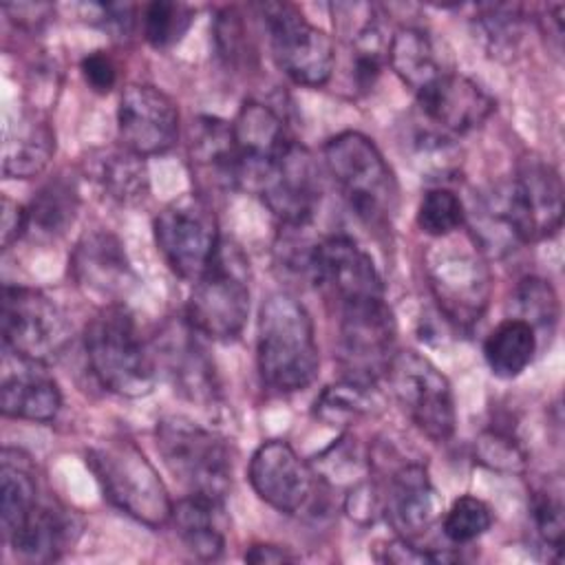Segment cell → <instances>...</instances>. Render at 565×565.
<instances>
[{
    "instance_id": "6da1fadb",
    "label": "cell",
    "mask_w": 565,
    "mask_h": 565,
    "mask_svg": "<svg viewBox=\"0 0 565 565\" xmlns=\"http://www.w3.org/2000/svg\"><path fill=\"white\" fill-rule=\"evenodd\" d=\"M256 360L260 380L271 391L296 393L316 380L320 358L313 322L296 296L276 291L263 300Z\"/></svg>"
},
{
    "instance_id": "7a4b0ae2",
    "label": "cell",
    "mask_w": 565,
    "mask_h": 565,
    "mask_svg": "<svg viewBox=\"0 0 565 565\" xmlns=\"http://www.w3.org/2000/svg\"><path fill=\"white\" fill-rule=\"evenodd\" d=\"M84 351L106 391L121 397H143L152 391L157 362L124 305L110 302L90 318L84 329Z\"/></svg>"
},
{
    "instance_id": "3957f363",
    "label": "cell",
    "mask_w": 565,
    "mask_h": 565,
    "mask_svg": "<svg viewBox=\"0 0 565 565\" xmlns=\"http://www.w3.org/2000/svg\"><path fill=\"white\" fill-rule=\"evenodd\" d=\"M86 463L117 510L148 527H161L170 521L174 503L135 441L126 437L104 439L86 450Z\"/></svg>"
},
{
    "instance_id": "277c9868",
    "label": "cell",
    "mask_w": 565,
    "mask_h": 565,
    "mask_svg": "<svg viewBox=\"0 0 565 565\" xmlns=\"http://www.w3.org/2000/svg\"><path fill=\"white\" fill-rule=\"evenodd\" d=\"M327 172L351 212L369 225H386L397 212V179L380 148L358 130L331 137L322 150Z\"/></svg>"
},
{
    "instance_id": "5b68a950",
    "label": "cell",
    "mask_w": 565,
    "mask_h": 565,
    "mask_svg": "<svg viewBox=\"0 0 565 565\" xmlns=\"http://www.w3.org/2000/svg\"><path fill=\"white\" fill-rule=\"evenodd\" d=\"M249 318V263L238 245L221 241L207 269L194 280L185 320L210 340H234Z\"/></svg>"
},
{
    "instance_id": "8992f818",
    "label": "cell",
    "mask_w": 565,
    "mask_h": 565,
    "mask_svg": "<svg viewBox=\"0 0 565 565\" xmlns=\"http://www.w3.org/2000/svg\"><path fill=\"white\" fill-rule=\"evenodd\" d=\"M154 437L166 468L188 492L225 499L232 488V452L218 433L190 417L166 415Z\"/></svg>"
},
{
    "instance_id": "52a82bcc",
    "label": "cell",
    "mask_w": 565,
    "mask_h": 565,
    "mask_svg": "<svg viewBox=\"0 0 565 565\" xmlns=\"http://www.w3.org/2000/svg\"><path fill=\"white\" fill-rule=\"evenodd\" d=\"M397 353V324L384 298L340 307L338 364L342 377L373 386L386 377Z\"/></svg>"
},
{
    "instance_id": "ba28073f",
    "label": "cell",
    "mask_w": 565,
    "mask_h": 565,
    "mask_svg": "<svg viewBox=\"0 0 565 565\" xmlns=\"http://www.w3.org/2000/svg\"><path fill=\"white\" fill-rule=\"evenodd\" d=\"M2 344L15 358L49 364L71 342L66 313L40 289L4 285L0 300Z\"/></svg>"
},
{
    "instance_id": "9c48e42d",
    "label": "cell",
    "mask_w": 565,
    "mask_h": 565,
    "mask_svg": "<svg viewBox=\"0 0 565 565\" xmlns=\"http://www.w3.org/2000/svg\"><path fill=\"white\" fill-rule=\"evenodd\" d=\"M258 11L278 68L300 86H324L335 68L331 38L289 2H265L258 4Z\"/></svg>"
},
{
    "instance_id": "30bf717a",
    "label": "cell",
    "mask_w": 565,
    "mask_h": 565,
    "mask_svg": "<svg viewBox=\"0 0 565 565\" xmlns=\"http://www.w3.org/2000/svg\"><path fill=\"white\" fill-rule=\"evenodd\" d=\"M152 230L168 267L192 282L207 269L221 245L214 210L199 192L170 201L157 214Z\"/></svg>"
},
{
    "instance_id": "8fae6325",
    "label": "cell",
    "mask_w": 565,
    "mask_h": 565,
    "mask_svg": "<svg viewBox=\"0 0 565 565\" xmlns=\"http://www.w3.org/2000/svg\"><path fill=\"white\" fill-rule=\"evenodd\" d=\"M395 399L408 419L435 444L452 437L457 413L450 382L417 351H397L386 373Z\"/></svg>"
},
{
    "instance_id": "7c38bea8",
    "label": "cell",
    "mask_w": 565,
    "mask_h": 565,
    "mask_svg": "<svg viewBox=\"0 0 565 565\" xmlns=\"http://www.w3.org/2000/svg\"><path fill=\"white\" fill-rule=\"evenodd\" d=\"M492 199L519 243H536L561 230L563 183L550 163L525 159Z\"/></svg>"
},
{
    "instance_id": "4fadbf2b",
    "label": "cell",
    "mask_w": 565,
    "mask_h": 565,
    "mask_svg": "<svg viewBox=\"0 0 565 565\" xmlns=\"http://www.w3.org/2000/svg\"><path fill=\"white\" fill-rule=\"evenodd\" d=\"M430 291L441 316L459 331H470L483 316L492 276L481 254L441 252L428 260Z\"/></svg>"
},
{
    "instance_id": "5bb4252c",
    "label": "cell",
    "mask_w": 565,
    "mask_h": 565,
    "mask_svg": "<svg viewBox=\"0 0 565 565\" xmlns=\"http://www.w3.org/2000/svg\"><path fill=\"white\" fill-rule=\"evenodd\" d=\"M247 479L258 499L282 514L307 512L320 483L316 470L282 439L263 441L254 450Z\"/></svg>"
},
{
    "instance_id": "9a60e30c",
    "label": "cell",
    "mask_w": 565,
    "mask_h": 565,
    "mask_svg": "<svg viewBox=\"0 0 565 565\" xmlns=\"http://www.w3.org/2000/svg\"><path fill=\"white\" fill-rule=\"evenodd\" d=\"M280 225H309L320 203V174L311 152L291 141L252 188Z\"/></svg>"
},
{
    "instance_id": "2e32d148",
    "label": "cell",
    "mask_w": 565,
    "mask_h": 565,
    "mask_svg": "<svg viewBox=\"0 0 565 565\" xmlns=\"http://www.w3.org/2000/svg\"><path fill=\"white\" fill-rule=\"evenodd\" d=\"M309 280L338 302V309L351 302L384 298L382 276L371 254L344 234L318 241L311 258Z\"/></svg>"
},
{
    "instance_id": "e0dca14e",
    "label": "cell",
    "mask_w": 565,
    "mask_h": 565,
    "mask_svg": "<svg viewBox=\"0 0 565 565\" xmlns=\"http://www.w3.org/2000/svg\"><path fill=\"white\" fill-rule=\"evenodd\" d=\"M117 130L130 152L139 157L163 154L179 137V108L161 88L130 84L119 99Z\"/></svg>"
},
{
    "instance_id": "ac0fdd59",
    "label": "cell",
    "mask_w": 565,
    "mask_h": 565,
    "mask_svg": "<svg viewBox=\"0 0 565 565\" xmlns=\"http://www.w3.org/2000/svg\"><path fill=\"white\" fill-rule=\"evenodd\" d=\"M419 124L446 137L466 135L488 121L494 99L470 77L448 71L415 95Z\"/></svg>"
},
{
    "instance_id": "d6986e66",
    "label": "cell",
    "mask_w": 565,
    "mask_h": 565,
    "mask_svg": "<svg viewBox=\"0 0 565 565\" xmlns=\"http://www.w3.org/2000/svg\"><path fill=\"white\" fill-rule=\"evenodd\" d=\"M190 322H168L157 340V355L174 391L201 406H214L221 395L214 364Z\"/></svg>"
},
{
    "instance_id": "ffe728a7",
    "label": "cell",
    "mask_w": 565,
    "mask_h": 565,
    "mask_svg": "<svg viewBox=\"0 0 565 565\" xmlns=\"http://www.w3.org/2000/svg\"><path fill=\"white\" fill-rule=\"evenodd\" d=\"M232 130L241 159L238 188L245 190H252L269 163H274L287 146L296 141L289 135L285 119L271 106L256 99H247L241 106Z\"/></svg>"
},
{
    "instance_id": "44dd1931",
    "label": "cell",
    "mask_w": 565,
    "mask_h": 565,
    "mask_svg": "<svg viewBox=\"0 0 565 565\" xmlns=\"http://www.w3.org/2000/svg\"><path fill=\"white\" fill-rule=\"evenodd\" d=\"M382 494V514L388 519L397 536L408 541L419 539L439 516V497L428 477V470L408 461L395 468Z\"/></svg>"
},
{
    "instance_id": "7402d4cb",
    "label": "cell",
    "mask_w": 565,
    "mask_h": 565,
    "mask_svg": "<svg viewBox=\"0 0 565 565\" xmlns=\"http://www.w3.org/2000/svg\"><path fill=\"white\" fill-rule=\"evenodd\" d=\"M188 159L199 194L238 188L241 159L232 124L212 115L196 117L190 126Z\"/></svg>"
},
{
    "instance_id": "603a6c76",
    "label": "cell",
    "mask_w": 565,
    "mask_h": 565,
    "mask_svg": "<svg viewBox=\"0 0 565 565\" xmlns=\"http://www.w3.org/2000/svg\"><path fill=\"white\" fill-rule=\"evenodd\" d=\"M79 285L115 298L135 280L121 241L104 230L84 234L71 258Z\"/></svg>"
},
{
    "instance_id": "cb8c5ba5",
    "label": "cell",
    "mask_w": 565,
    "mask_h": 565,
    "mask_svg": "<svg viewBox=\"0 0 565 565\" xmlns=\"http://www.w3.org/2000/svg\"><path fill=\"white\" fill-rule=\"evenodd\" d=\"M75 536V516L68 510L40 499L4 541L26 561L51 563L73 545Z\"/></svg>"
},
{
    "instance_id": "d4e9b609",
    "label": "cell",
    "mask_w": 565,
    "mask_h": 565,
    "mask_svg": "<svg viewBox=\"0 0 565 565\" xmlns=\"http://www.w3.org/2000/svg\"><path fill=\"white\" fill-rule=\"evenodd\" d=\"M44 366L18 358V373L4 375L0 388V411L4 417L42 424L57 417L62 393Z\"/></svg>"
},
{
    "instance_id": "484cf974",
    "label": "cell",
    "mask_w": 565,
    "mask_h": 565,
    "mask_svg": "<svg viewBox=\"0 0 565 565\" xmlns=\"http://www.w3.org/2000/svg\"><path fill=\"white\" fill-rule=\"evenodd\" d=\"M170 521L177 527L183 545L203 561L221 558L225 550V530L227 519L223 510V499L192 494L179 499L172 505Z\"/></svg>"
},
{
    "instance_id": "4316f807",
    "label": "cell",
    "mask_w": 565,
    "mask_h": 565,
    "mask_svg": "<svg viewBox=\"0 0 565 565\" xmlns=\"http://www.w3.org/2000/svg\"><path fill=\"white\" fill-rule=\"evenodd\" d=\"M386 62L415 95L448 73L433 38L419 26H404L391 35Z\"/></svg>"
},
{
    "instance_id": "83f0119b",
    "label": "cell",
    "mask_w": 565,
    "mask_h": 565,
    "mask_svg": "<svg viewBox=\"0 0 565 565\" xmlns=\"http://www.w3.org/2000/svg\"><path fill=\"white\" fill-rule=\"evenodd\" d=\"M55 152L53 128L35 117H24L15 124L2 150V174L7 179H31L38 177Z\"/></svg>"
},
{
    "instance_id": "f1b7e54d",
    "label": "cell",
    "mask_w": 565,
    "mask_h": 565,
    "mask_svg": "<svg viewBox=\"0 0 565 565\" xmlns=\"http://www.w3.org/2000/svg\"><path fill=\"white\" fill-rule=\"evenodd\" d=\"M90 174L108 199L132 205L148 194V168L143 157L128 148L102 150L90 159Z\"/></svg>"
},
{
    "instance_id": "f546056e",
    "label": "cell",
    "mask_w": 565,
    "mask_h": 565,
    "mask_svg": "<svg viewBox=\"0 0 565 565\" xmlns=\"http://www.w3.org/2000/svg\"><path fill=\"white\" fill-rule=\"evenodd\" d=\"M536 347L539 335L534 329L519 318H508L488 333L483 358L497 377L512 380L532 364Z\"/></svg>"
},
{
    "instance_id": "4dcf8cb0",
    "label": "cell",
    "mask_w": 565,
    "mask_h": 565,
    "mask_svg": "<svg viewBox=\"0 0 565 565\" xmlns=\"http://www.w3.org/2000/svg\"><path fill=\"white\" fill-rule=\"evenodd\" d=\"M77 205L79 196L75 183L64 174L53 177L35 192L26 205L29 230L40 236H57L66 232V227L75 221Z\"/></svg>"
},
{
    "instance_id": "1f68e13d",
    "label": "cell",
    "mask_w": 565,
    "mask_h": 565,
    "mask_svg": "<svg viewBox=\"0 0 565 565\" xmlns=\"http://www.w3.org/2000/svg\"><path fill=\"white\" fill-rule=\"evenodd\" d=\"M40 501L38 483L26 466L11 459V450L2 452L0 468V525L2 536L7 539L20 521L35 508Z\"/></svg>"
},
{
    "instance_id": "d6a6232c",
    "label": "cell",
    "mask_w": 565,
    "mask_h": 565,
    "mask_svg": "<svg viewBox=\"0 0 565 565\" xmlns=\"http://www.w3.org/2000/svg\"><path fill=\"white\" fill-rule=\"evenodd\" d=\"M512 307L516 311L514 318L527 322L534 329V333H552L558 322L556 291L547 280L539 276H525L523 280H519L512 294Z\"/></svg>"
},
{
    "instance_id": "836d02e7",
    "label": "cell",
    "mask_w": 565,
    "mask_h": 565,
    "mask_svg": "<svg viewBox=\"0 0 565 565\" xmlns=\"http://www.w3.org/2000/svg\"><path fill=\"white\" fill-rule=\"evenodd\" d=\"M371 388L373 386H364V384L342 377V382L331 384L320 393V397L316 399L313 413H316V417H320L322 422L333 424V426L351 424L353 419H358L371 411V406H373Z\"/></svg>"
},
{
    "instance_id": "e575fe53",
    "label": "cell",
    "mask_w": 565,
    "mask_h": 565,
    "mask_svg": "<svg viewBox=\"0 0 565 565\" xmlns=\"http://www.w3.org/2000/svg\"><path fill=\"white\" fill-rule=\"evenodd\" d=\"M192 7L174 0H154L141 11V31L150 46L168 49L177 44L190 29Z\"/></svg>"
},
{
    "instance_id": "d590c367",
    "label": "cell",
    "mask_w": 565,
    "mask_h": 565,
    "mask_svg": "<svg viewBox=\"0 0 565 565\" xmlns=\"http://www.w3.org/2000/svg\"><path fill=\"white\" fill-rule=\"evenodd\" d=\"M523 24L521 4H486L477 15V29L492 55L512 53L523 40Z\"/></svg>"
},
{
    "instance_id": "8d00e7d4",
    "label": "cell",
    "mask_w": 565,
    "mask_h": 565,
    "mask_svg": "<svg viewBox=\"0 0 565 565\" xmlns=\"http://www.w3.org/2000/svg\"><path fill=\"white\" fill-rule=\"evenodd\" d=\"M466 223V207L461 199L444 185L426 190L417 207V225L424 234L446 238Z\"/></svg>"
},
{
    "instance_id": "74e56055",
    "label": "cell",
    "mask_w": 565,
    "mask_h": 565,
    "mask_svg": "<svg viewBox=\"0 0 565 565\" xmlns=\"http://www.w3.org/2000/svg\"><path fill=\"white\" fill-rule=\"evenodd\" d=\"M492 521H494V516L486 501H481L472 494H463V497L455 499L452 505L448 508V512L444 514L441 530L450 543L466 545V543H472L479 536H483L490 530Z\"/></svg>"
},
{
    "instance_id": "f35d334b",
    "label": "cell",
    "mask_w": 565,
    "mask_h": 565,
    "mask_svg": "<svg viewBox=\"0 0 565 565\" xmlns=\"http://www.w3.org/2000/svg\"><path fill=\"white\" fill-rule=\"evenodd\" d=\"M355 439H351L349 435L340 437L338 441H333L320 457H318V466H316V475L331 483V486H349L353 488L355 483L364 481L366 475V457L360 452L358 444H353Z\"/></svg>"
},
{
    "instance_id": "ab89813d",
    "label": "cell",
    "mask_w": 565,
    "mask_h": 565,
    "mask_svg": "<svg viewBox=\"0 0 565 565\" xmlns=\"http://www.w3.org/2000/svg\"><path fill=\"white\" fill-rule=\"evenodd\" d=\"M530 516L532 525L541 539V543L561 558L563 552V534H565V512L561 490L536 488L530 499Z\"/></svg>"
},
{
    "instance_id": "60d3db41",
    "label": "cell",
    "mask_w": 565,
    "mask_h": 565,
    "mask_svg": "<svg viewBox=\"0 0 565 565\" xmlns=\"http://www.w3.org/2000/svg\"><path fill=\"white\" fill-rule=\"evenodd\" d=\"M475 455L477 459L497 472L516 475L525 470V450L521 444L505 430L492 428L483 430L475 441Z\"/></svg>"
},
{
    "instance_id": "b9f144b4",
    "label": "cell",
    "mask_w": 565,
    "mask_h": 565,
    "mask_svg": "<svg viewBox=\"0 0 565 565\" xmlns=\"http://www.w3.org/2000/svg\"><path fill=\"white\" fill-rule=\"evenodd\" d=\"M214 38H216L218 55L227 64H238L249 55L245 22H243V15L234 7H227L218 13L216 24H214Z\"/></svg>"
},
{
    "instance_id": "7bdbcfd3",
    "label": "cell",
    "mask_w": 565,
    "mask_h": 565,
    "mask_svg": "<svg viewBox=\"0 0 565 565\" xmlns=\"http://www.w3.org/2000/svg\"><path fill=\"white\" fill-rule=\"evenodd\" d=\"M380 550H382V554H377V561L399 563V565H406V563H448V561L457 558L455 554H448V552L424 550V547L415 545V541H408L404 536H397V539L384 543Z\"/></svg>"
},
{
    "instance_id": "ee69618b",
    "label": "cell",
    "mask_w": 565,
    "mask_h": 565,
    "mask_svg": "<svg viewBox=\"0 0 565 565\" xmlns=\"http://www.w3.org/2000/svg\"><path fill=\"white\" fill-rule=\"evenodd\" d=\"M84 82L90 86V90L106 95L117 84V64L106 51H93L88 53L79 64Z\"/></svg>"
},
{
    "instance_id": "f6af8a7d",
    "label": "cell",
    "mask_w": 565,
    "mask_h": 565,
    "mask_svg": "<svg viewBox=\"0 0 565 565\" xmlns=\"http://www.w3.org/2000/svg\"><path fill=\"white\" fill-rule=\"evenodd\" d=\"M26 232H29V210L22 203L11 201L9 196H2V223H0L2 249H9Z\"/></svg>"
},
{
    "instance_id": "bcb514c9",
    "label": "cell",
    "mask_w": 565,
    "mask_h": 565,
    "mask_svg": "<svg viewBox=\"0 0 565 565\" xmlns=\"http://www.w3.org/2000/svg\"><path fill=\"white\" fill-rule=\"evenodd\" d=\"M245 561L247 563H256V565H267V563H294L298 561V554L291 552V547L285 545H276V543H254L247 547L245 552Z\"/></svg>"
},
{
    "instance_id": "7dc6e473",
    "label": "cell",
    "mask_w": 565,
    "mask_h": 565,
    "mask_svg": "<svg viewBox=\"0 0 565 565\" xmlns=\"http://www.w3.org/2000/svg\"><path fill=\"white\" fill-rule=\"evenodd\" d=\"M541 29L547 38V44L554 49V53H561L563 46V4H550L541 15Z\"/></svg>"
}]
</instances>
